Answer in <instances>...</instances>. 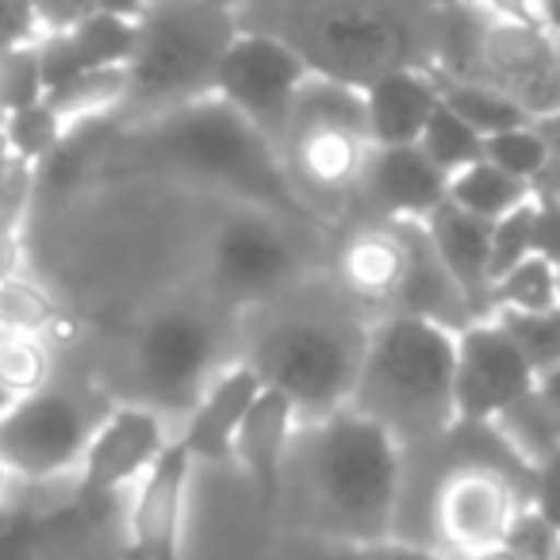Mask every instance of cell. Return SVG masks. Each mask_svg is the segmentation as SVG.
<instances>
[{"instance_id":"6da1fadb","label":"cell","mask_w":560,"mask_h":560,"mask_svg":"<svg viewBox=\"0 0 560 560\" xmlns=\"http://www.w3.org/2000/svg\"><path fill=\"white\" fill-rule=\"evenodd\" d=\"M101 165L112 173H154L215 188L231 203L289 219L312 238L330 234L327 219L315 215V208L292 185L280 150L219 96L119 124Z\"/></svg>"},{"instance_id":"7a4b0ae2","label":"cell","mask_w":560,"mask_h":560,"mask_svg":"<svg viewBox=\"0 0 560 560\" xmlns=\"http://www.w3.org/2000/svg\"><path fill=\"white\" fill-rule=\"evenodd\" d=\"M404 445L369 415L342 407L300 422L284 468V499L296 526L338 545H381L396 537Z\"/></svg>"},{"instance_id":"3957f363","label":"cell","mask_w":560,"mask_h":560,"mask_svg":"<svg viewBox=\"0 0 560 560\" xmlns=\"http://www.w3.org/2000/svg\"><path fill=\"white\" fill-rule=\"evenodd\" d=\"M373 323L346 292L319 289L304 277L284 296L254 307L238 358L265 388L296 404L300 422H315L353 404Z\"/></svg>"},{"instance_id":"277c9868","label":"cell","mask_w":560,"mask_h":560,"mask_svg":"<svg viewBox=\"0 0 560 560\" xmlns=\"http://www.w3.org/2000/svg\"><path fill=\"white\" fill-rule=\"evenodd\" d=\"M457 330L419 315H384L369 330L353 411L399 445H422L457 422Z\"/></svg>"},{"instance_id":"5b68a950","label":"cell","mask_w":560,"mask_h":560,"mask_svg":"<svg viewBox=\"0 0 560 560\" xmlns=\"http://www.w3.org/2000/svg\"><path fill=\"white\" fill-rule=\"evenodd\" d=\"M242 32V16L219 0H154L139 16L127 62L119 124L150 119L215 93L219 66Z\"/></svg>"},{"instance_id":"8992f818","label":"cell","mask_w":560,"mask_h":560,"mask_svg":"<svg viewBox=\"0 0 560 560\" xmlns=\"http://www.w3.org/2000/svg\"><path fill=\"white\" fill-rule=\"evenodd\" d=\"M369 150L373 139H369L365 89L315 70L300 89L289 135L280 142L284 170L300 196L315 208V215L330 223L338 208L358 192Z\"/></svg>"},{"instance_id":"52a82bcc","label":"cell","mask_w":560,"mask_h":560,"mask_svg":"<svg viewBox=\"0 0 560 560\" xmlns=\"http://www.w3.org/2000/svg\"><path fill=\"white\" fill-rule=\"evenodd\" d=\"M434 66L511 96L529 119L560 116V39L537 20H495L445 4L442 55Z\"/></svg>"},{"instance_id":"ba28073f","label":"cell","mask_w":560,"mask_h":560,"mask_svg":"<svg viewBox=\"0 0 560 560\" xmlns=\"http://www.w3.org/2000/svg\"><path fill=\"white\" fill-rule=\"evenodd\" d=\"M231 330L226 307L211 296L170 300L142 319L131 346V369L139 384V404L158 415H188L208 384L231 365L226 358ZM238 361V358H234Z\"/></svg>"},{"instance_id":"9c48e42d","label":"cell","mask_w":560,"mask_h":560,"mask_svg":"<svg viewBox=\"0 0 560 560\" xmlns=\"http://www.w3.org/2000/svg\"><path fill=\"white\" fill-rule=\"evenodd\" d=\"M304 238L307 231L261 208L231 203L226 215L211 226L208 249V296L226 312H254L284 296L304 280Z\"/></svg>"},{"instance_id":"30bf717a","label":"cell","mask_w":560,"mask_h":560,"mask_svg":"<svg viewBox=\"0 0 560 560\" xmlns=\"http://www.w3.org/2000/svg\"><path fill=\"white\" fill-rule=\"evenodd\" d=\"M312 73L315 66L304 58V50L280 32L242 27L238 39L226 50L223 66H219L215 93L211 96L231 104L242 119H249L280 150V142L289 135L296 96Z\"/></svg>"},{"instance_id":"8fae6325","label":"cell","mask_w":560,"mask_h":560,"mask_svg":"<svg viewBox=\"0 0 560 560\" xmlns=\"http://www.w3.org/2000/svg\"><path fill=\"white\" fill-rule=\"evenodd\" d=\"M101 419L104 415L89 411L81 396L47 384L0 415V465L12 480H58L81 468Z\"/></svg>"},{"instance_id":"7c38bea8","label":"cell","mask_w":560,"mask_h":560,"mask_svg":"<svg viewBox=\"0 0 560 560\" xmlns=\"http://www.w3.org/2000/svg\"><path fill=\"white\" fill-rule=\"evenodd\" d=\"M304 50V58L319 73L365 89L381 73L399 70L407 62V32L399 20L369 9H338L323 12L300 24V35H284Z\"/></svg>"},{"instance_id":"4fadbf2b","label":"cell","mask_w":560,"mask_h":560,"mask_svg":"<svg viewBox=\"0 0 560 560\" xmlns=\"http://www.w3.org/2000/svg\"><path fill=\"white\" fill-rule=\"evenodd\" d=\"M534 388V365L495 315L457 330V422H495Z\"/></svg>"},{"instance_id":"5bb4252c","label":"cell","mask_w":560,"mask_h":560,"mask_svg":"<svg viewBox=\"0 0 560 560\" xmlns=\"http://www.w3.org/2000/svg\"><path fill=\"white\" fill-rule=\"evenodd\" d=\"M173 445L165 430V415L147 404L112 407L93 430V442L81 460V503H108L119 491H135V483L162 460Z\"/></svg>"},{"instance_id":"9a60e30c","label":"cell","mask_w":560,"mask_h":560,"mask_svg":"<svg viewBox=\"0 0 560 560\" xmlns=\"http://www.w3.org/2000/svg\"><path fill=\"white\" fill-rule=\"evenodd\" d=\"M196 460L173 438L154 468L135 483L127 506V560H185V506Z\"/></svg>"},{"instance_id":"2e32d148","label":"cell","mask_w":560,"mask_h":560,"mask_svg":"<svg viewBox=\"0 0 560 560\" xmlns=\"http://www.w3.org/2000/svg\"><path fill=\"white\" fill-rule=\"evenodd\" d=\"M384 223H427L450 200V177L422 154V147H373L358 192Z\"/></svg>"},{"instance_id":"e0dca14e","label":"cell","mask_w":560,"mask_h":560,"mask_svg":"<svg viewBox=\"0 0 560 560\" xmlns=\"http://www.w3.org/2000/svg\"><path fill=\"white\" fill-rule=\"evenodd\" d=\"M296 430H300L296 404L277 388H265L261 396H257V404L249 407L246 422L238 427V438H234V465H242V472L254 483L261 514L280 511V499H284V468H289Z\"/></svg>"},{"instance_id":"ac0fdd59","label":"cell","mask_w":560,"mask_h":560,"mask_svg":"<svg viewBox=\"0 0 560 560\" xmlns=\"http://www.w3.org/2000/svg\"><path fill=\"white\" fill-rule=\"evenodd\" d=\"M261 392H265L261 376L242 358L231 361L208 384L200 404L185 415V427H180L177 442L188 450V457L196 465H234V438H238V427L246 422L249 407L257 404Z\"/></svg>"},{"instance_id":"d6986e66","label":"cell","mask_w":560,"mask_h":560,"mask_svg":"<svg viewBox=\"0 0 560 560\" xmlns=\"http://www.w3.org/2000/svg\"><path fill=\"white\" fill-rule=\"evenodd\" d=\"M434 73L422 66H399L365 85V116L373 147H415L438 112Z\"/></svg>"},{"instance_id":"ffe728a7","label":"cell","mask_w":560,"mask_h":560,"mask_svg":"<svg viewBox=\"0 0 560 560\" xmlns=\"http://www.w3.org/2000/svg\"><path fill=\"white\" fill-rule=\"evenodd\" d=\"M427 234L434 242L438 257L457 280V289L472 304L476 319L491 315V223L460 211L457 203L445 200L434 215L427 219Z\"/></svg>"},{"instance_id":"44dd1931","label":"cell","mask_w":560,"mask_h":560,"mask_svg":"<svg viewBox=\"0 0 560 560\" xmlns=\"http://www.w3.org/2000/svg\"><path fill=\"white\" fill-rule=\"evenodd\" d=\"M427 70L434 73V85H438V96L450 112H457L472 131H480L483 139L499 131H511V127H522V124H534L511 96H503L499 89L483 85V81H472V78H457V73L442 70V66L427 62Z\"/></svg>"},{"instance_id":"7402d4cb","label":"cell","mask_w":560,"mask_h":560,"mask_svg":"<svg viewBox=\"0 0 560 560\" xmlns=\"http://www.w3.org/2000/svg\"><path fill=\"white\" fill-rule=\"evenodd\" d=\"M534 185L511 177L506 170L491 165L488 158H480V162H472L468 170L450 177V203H457L460 211H468L476 219H488V223L518 211L522 203L534 200Z\"/></svg>"},{"instance_id":"603a6c76","label":"cell","mask_w":560,"mask_h":560,"mask_svg":"<svg viewBox=\"0 0 560 560\" xmlns=\"http://www.w3.org/2000/svg\"><path fill=\"white\" fill-rule=\"evenodd\" d=\"M70 39L89 73L127 70V62L135 55V43H139V16H119V12L96 9L78 27H70Z\"/></svg>"},{"instance_id":"cb8c5ba5","label":"cell","mask_w":560,"mask_h":560,"mask_svg":"<svg viewBox=\"0 0 560 560\" xmlns=\"http://www.w3.org/2000/svg\"><path fill=\"white\" fill-rule=\"evenodd\" d=\"M557 304V265L529 254L491 284V315L499 312H545Z\"/></svg>"},{"instance_id":"d4e9b609","label":"cell","mask_w":560,"mask_h":560,"mask_svg":"<svg viewBox=\"0 0 560 560\" xmlns=\"http://www.w3.org/2000/svg\"><path fill=\"white\" fill-rule=\"evenodd\" d=\"M419 147H422V154H427L430 162L445 173V177H453V173L468 170V165L483 158V135L472 131L457 112H450L445 104H438V112L430 116L427 131H422Z\"/></svg>"},{"instance_id":"484cf974","label":"cell","mask_w":560,"mask_h":560,"mask_svg":"<svg viewBox=\"0 0 560 560\" xmlns=\"http://www.w3.org/2000/svg\"><path fill=\"white\" fill-rule=\"evenodd\" d=\"M483 158H488L491 165H499V170H506L511 177L537 188V180L549 173L552 150H549L545 131L534 119V124L511 127V131H499V135H491V139H483Z\"/></svg>"},{"instance_id":"4316f807","label":"cell","mask_w":560,"mask_h":560,"mask_svg":"<svg viewBox=\"0 0 560 560\" xmlns=\"http://www.w3.org/2000/svg\"><path fill=\"white\" fill-rule=\"evenodd\" d=\"M0 319H9L20 335H32V338H47L62 327L58 304L35 280H27L24 272L0 280Z\"/></svg>"},{"instance_id":"83f0119b","label":"cell","mask_w":560,"mask_h":560,"mask_svg":"<svg viewBox=\"0 0 560 560\" xmlns=\"http://www.w3.org/2000/svg\"><path fill=\"white\" fill-rule=\"evenodd\" d=\"M495 319L518 342L537 376L560 369V304L545 307V312H499Z\"/></svg>"},{"instance_id":"f1b7e54d","label":"cell","mask_w":560,"mask_h":560,"mask_svg":"<svg viewBox=\"0 0 560 560\" xmlns=\"http://www.w3.org/2000/svg\"><path fill=\"white\" fill-rule=\"evenodd\" d=\"M66 131H70V124H66V119L58 116L47 101L32 104V108L12 112V116L4 119V139H9L12 154L27 165H39L43 158L62 142Z\"/></svg>"},{"instance_id":"f546056e","label":"cell","mask_w":560,"mask_h":560,"mask_svg":"<svg viewBox=\"0 0 560 560\" xmlns=\"http://www.w3.org/2000/svg\"><path fill=\"white\" fill-rule=\"evenodd\" d=\"M43 96H47V81H43L39 47L35 43L0 58V108H4V116H12L20 108H32Z\"/></svg>"},{"instance_id":"4dcf8cb0","label":"cell","mask_w":560,"mask_h":560,"mask_svg":"<svg viewBox=\"0 0 560 560\" xmlns=\"http://www.w3.org/2000/svg\"><path fill=\"white\" fill-rule=\"evenodd\" d=\"M0 384L16 399L32 396V392L50 384V350L43 338H16L9 350H0Z\"/></svg>"},{"instance_id":"1f68e13d","label":"cell","mask_w":560,"mask_h":560,"mask_svg":"<svg viewBox=\"0 0 560 560\" xmlns=\"http://www.w3.org/2000/svg\"><path fill=\"white\" fill-rule=\"evenodd\" d=\"M534 254V200L491 223V284Z\"/></svg>"},{"instance_id":"d6a6232c","label":"cell","mask_w":560,"mask_h":560,"mask_svg":"<svg viewBox=\"0 0 560 560\" xmlns=\"http://www.w3.org/2000/svg\"><path fill=\"white\" fill-rule=\"evenodd\" d=\"M0 560H43V518L0 506Z\"/></svg>"},{"instance_id":"836d02e7","label":"cell","mask_w":560,"mask_h":560,"mask_svg":"<svg viewBox=\"0 0 560 560\" xmlns=\"http://www.w3.org/2000/svg\"><path fill=\"white\" fill-rule=\"evenodd\" d=\"M503 541L511 545L514 552H522L526 560H552L560 549V529L549 526V522H545L541 514L526 503L518 511V518L511 522V529H506Z\"/></svg>"},{"instance_id":"e575fe53","label":"cell","mask_w":560,"mask_h":560,"mask_svg":"<svg viewBox=\"0 0 560 560\" xmlns=\"http://www.w3.org/2000/svg\"><path fill=\"white\" fill-rule=\"evenodd\" d=\"M43 35L35 0H0V58Z\"/></svg>"},{"instance_id":"d590c367","label":"cell","mask_w":560,"mask_h":560,"mask_svg":"<svg viewBox=\"0 0 560 560\" xmlns=\"http://www.w3.org/2000/svg\"><path fill=\"white\" fill-rule=\"evenodd\" d=\"M534 254L560 265V196L549 188L534 192Z\"/></svg>"},{"instance_id":"8d00e7d4","label":"cell","mask_w":560,"mask_h":560,"mask_svg":"<svg viewBox=\"0 0 560 560\" xmlns=\"http://www.w3.org/2000/svg\"><path fill=\"white\" fill-rule=\"evenodd\" d=\"M529 506L541 514L549 526L560 529V450L534 465V491H529Z\"/></svg>"},{"instance_id":"74e56055","label":"cell","mask_w":560,"mask_h":560,"mask_svg":"<svg viewBox=\"0 0 560 560\" xmlns=\"http://www.w3.org/2000/svg\"><path fill=\"white\" fill-rule=\"evenodd\" d=\"M96 9H101L96 0H35L43 32H70L85 16H93Z\"/></svg>"},{"instance_id":"f35d334b","label":"cell","mask_w":560,"mask_h":560,"mask_svg":"<svg viewBox=\"0 0 560 560\" xmlns=\"http://www.w3.org/2000/svg\"><path fill=\"white\" fill-rule=\"evenodd\" d=\"M353 560H453L442 549H427V545H411V541H381V545H350Z\"/></svg>"},{"instance_id":"ab89813d","label":"cell","mask_w":560,"mask_h":560,"mask_svg":"<svg viewBox=\"0 0 560 560\" xmlns=\"http://www.w3.org/2000/svg\"><path fill=\"white\" fill-rule=\"evenodd\" d=\"M442 4H465L495 20H534V0H442Z\"/></svg>"},{"instance_id":"60d3db41","label":"cell","mask_w":560,"mask_h":560,"mask_svg":"<svg viewBox=\"0 0 560 560\" xmlns=\"http://www.w3.org/2000/svg\"><path fill=\"white\" fill-rule=\"evenodd\" d=\"M20 272V223L0 219V280Z\"/></svg>"},{"instance_id":"b9f144b4","label":"cell","mask_w":560,"mask_h":560,"mask_svg":"<svg viewBox=\"0 0 560 560\" xmlns=\"http://www.w3.org/2000/svg\"><path fill=\"white\" fill-rule=\"evenodd\" d=\"M534 20L560 39V0H534Z\"/></svg>"},{"instance_id":"7bdbcfd3","label":"cell","mask_w":560,"mask_h":560,"mask_svg":"<svg viewBox=\"0 0 560 560\" xmlns=\"http://www.w3.org/2000/svg\"><path fill=\"white\" fill-rule=\"evenodd\" d=\"M537 396L549 404V411L560 419V369H552V373L537 376Z\"/></svg>"},{"instance_id":"ee69618b","label":"cell","mask_w":560,"mask_h":560,"mask_svg":"<svg viewBox=\"0 0 560 560\" xmlns=\"http://www.w3.org/2000/svg\"><path fill=\"white\" fill-rule=\"evenodd\" d=\"M453 560H526V557H522V552H514L506 541H499V545H488V549L465 552V557H453Z\"/></svg>"},{"instance_id":"f6af8a7d","label":"cell","mask_w":560,"mask_h":560,"mask_svg":"<svg viewBox=\"0 0 560 560\" xmlns=\"http://www.w3.org/2000/svg\"><path fill=\"white\" fill-rule=\"evenodd\" d=\"M104 12H119V16H142L147 0H96Z\"/></svg>"},{"instance_id":"bcb514c9","label":"cell","mask_w":560,"mask_h":560,"mask_svg":"<svg viewBox=\"0 0 560 560\" xmlns=\"http://www.w3.org/2000/svg\"><path fill=\"white\" fill-rule=\"evenodd\" d=\"M12 165H16V154H12L9 139H4V127H0V188H4V180H9Z\"/></svg>"},{"instance_id":"7dc6e473","label":"cell","mask_w":560,"mask_h":560,"mask_svg":"<svg viewBox=\"0 0 560 560\" xmlns=\"http://www.w3.org/2000/svg\"><path fill=\"white\" fill-rule=\"evenodd\" d=\"M16 338H24V335H20V330L12 327L9 319H0V350H9V346L16 342Z\"/></svg>"},{"instance_id":"c3c4849f","label":"cell","mask_w":560,"mask_h":560,"mask_svg":"<svg viewBox=\"0 0 560 560\" xmlns=\"http://www.w3.org/2000/svg\"><path fill=\"white\" fill-rule=\"evenodd\" d=\"M9 488H12V472L0 465V506H4V499H9Z\"/></svg>"},{"instance_id":"681fc988","label":"cell","mask_w":560,"mask_h":560,"mask_svg":"<svg viewBox=\"0 0 560 560\" xmlns=\"http://www.w3.org/2000/svg\"><path fill=\"white\" fill-rule=\"evenodd\" d=\"M219 4H226V9H234L242 16V12H246L249 4H261V0H219Z\"/></svg>"},{"instance_id":"f907efd6","label":"cell","mask_w":560,"mask_h":560,"mask_svg":"<svg viewBox=\"0 0 560 560\" xmlns=\"http://www.w3.org/2000/svg\"><path fill=\"white\" fill-rule=\"evenodd\" d=\"M12 404H16V396H12V392H9V388H4V384H0V415L9 411V407H12Z\"/></svg>"},{"instance_id":"816d5d0a","label":"cell","mask_w":560,"mask_h":560,"mask_svg":"<svg viewBox=\"0 0 560 560\" xmlns=\"http://www.w3.org/2000/svg\"><path fill=\"white\" fill-rule=\"evenodd\" d=\"M557 304H560V265H557Z\"/></svg>"},{"instance_id":"f5cc1de1","label":"cell","mask_w":560,"mask_h":560,"mask_svg":"<svg viewBox=\"0 0 560 560\" xmlns=\"http://www.w3.org/2000/svg\"><path fill=\"white\" fill-rule=\"evenodd\" d=\"M4 119H9V116H4V108H0V127H4Z\"/></svg>"},{"instance_id":"db71d44e","label":"cell","mask_w":560,"mask_h":560,"mask_svg":"<svg viewBox=\"0 0 560 560\" xmlns=\"http://www.w3.org/2000/svg\"><path fill=\"white\" fill-rule=\"evenodd\" d=\"M552 560H560V549H557V557H552Z\"/></svg>"}]
</instances>
